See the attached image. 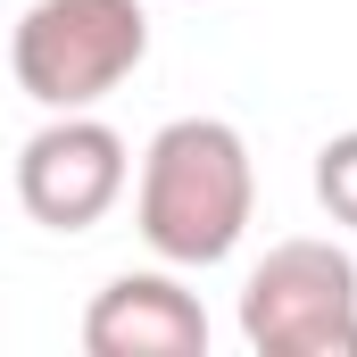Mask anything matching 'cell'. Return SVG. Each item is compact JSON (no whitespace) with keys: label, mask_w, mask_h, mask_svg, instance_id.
<instances>
[{"label":"cell","mask_w":357,"mask_h":357,"mask_svg":"<svg viewBox=\"0 0 357 357\" xmlns=\"http://www.w3.org/2000/svg\"><path fill=\"white\" fill-rule=\"evenodd\" d=\"M150 59L142 0H33L8 33V67L33 108H100Z\"/></svg>","instance_id":"obj_2"},{"label":"cell","mask_w":357,"mask_h":357,"mask_svg":"<svg viewBox=\"0 0 357 357\" xmlns=\"http://www.w3.org/2000/svg\"><path fill=\"white\" fill-rule=\"evenodd\" d=\"M316 199H324L333 225L357 233V133H333V142L316 150Z\"/></svg>","instance_id":"obj_6"},{"label":"cell","mask_w":357,"mask_h":357,"mask_svg":"<svg viewBox=\"0 0 357 357\" xmlns=\"http://www.w3.org/2000/svg\"><path fill=\"white\" fill-rule=\"evenodd\" d=\"M250 208H258V167L225 116H175L150 133L142 183H133V225L167 266L233 258L250 233Z\"/></svg>","instance_id":"obj_1"},{"label":"cell","mask_w":357,"mask_h":357,"mask_svg":"<svg viewBox=\"0 0 357 357\" xmlns=\"http://www.w3.org/2000/svg\"><path fill=\"white\" fill-rule=\"evenodd\" d=\"M241 341L258 357H357V266L333 241H274L241 282Z\"/></svg>","instance_id":"obj_3"},{"label":"cell","mask_w":357,"mask_h":357,"mask_svg":"<svg viewBox=\"0 0 357 357\" xmlns=\"http://www.w3.org/2000/svg\"><path fill=\"white\" fill-rule=\"evenodd\" d=\"M133 183V150L116 125H100L91 108H59L25 150H17V199L33 225L50 233H91Z\"/></svg>","instance_id":"obj_4"},{"label":"cell","mask_w":357,"mask_h":357,"mask_svg":"<svg viewBox=\"0 0 357 357\" xmlns=\"http://www.w3.org/2000/svg\"><path fill=\"white\" fill-rule=\"evenodd\" d=\"M91 357H199L208 349V307L175 274H116L84 307Z\"/></svg>","instance_id":"obj_5"}]
</instances>
